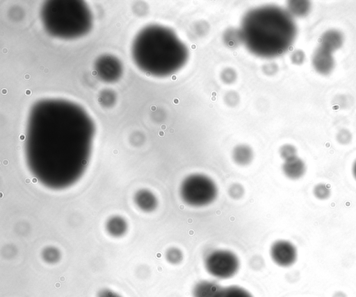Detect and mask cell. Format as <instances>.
Here are the masks:
<instances>
[{"label": "cell", "mask_w": 356, "mask_h": 297, "mask_svg": "<svg viewBox=\"0 0 356 297\" xmlns=\"http://www.w3.org/2000/svg\"><path fill=\"white\" fill-rule=\"evenodd\" d=\"M136 202L138 206L145 212L152 211L157 206L156 196L151 192L146 189L138 192L136 195Z\"/></svg>", "instance_id": "cell-14"}, {"label": "cell", "mask_w": 356, "mask_h": 297, "mask_svg": "<svg viewBox=\"0 0 356 297\" xmlns=\"http://www.w3.org/2000/svg\"><path fill=\"white\" fill-rule=\"evenodd\" d=\"M97 297H121V296L118 294H117L116 292H115L111 289H104L101 290L98 293Z\"/></svg>", "instance_id": "cell-30"}, {"label": "cell", "mask_w": 356, "mask_h": 297, "mask_svg": "<svg viewBox=\"0 0 356 297\" xmlns=\"http://www.w3.org/2000/svg\"><path fill=\"white\" fill-rule=\"evenodd\" d=\"M305 58L304 52L301 50H296L291 56V61L293 64L300 65L303 62Z\"/></svg>", "instance_id": "cell-28"}, {"label": "cell", "mask_w": 356, "mask_h": 297, "mask_svg": "<svg viewBox=\"0 0 356 297\" xmlns=\"http://www.w3.org/2000/svg\"><path fill=\"white\" fill-rule=\"evenodd\" d=\"M182 251L176 247L168 248L165 253L166 260L172 264H178L183 260Z\"/></svg>", "instance_id": "cell-19"}, {"label": "cell", "mask_w": 356, "mask_h": 297, "mask_svg": "<svg viewBox=\"0 0 356 297\" xmlns=\"http://www.w3.org/2000/svg\"><path fill=\"white\" fill-rule=\"evenodd\" d=\"M223 40L229 48L238 46L243 42L241 31L234 28H228L224 33Z\"/></svg>", "instance_id": "cell-17"}, {"label": "cell", "mask_w": 356, "mask_h": 297, "mask_svg": "<svg viewBox=\"0 0 356 297\" xmlns=\"http://www.w3.org/2000/svg\"><path fill=\"white\" fill-rule=\"evenodd\" d=\"M221 286L211 280H201L193 288V297H216Z\"/></svg>", "instance_id": "cell-12"}, {"label": "cell", "mask_w": 356, "mask_h": 297, "mask_svg": "<svg viewBox=\"0 0 356 297\" xmlns=\"http://www.w3.org/2000/svg\"><path fill=\"white\" fill-rule=\"evenodd\" d=\"M216 297H253L252 294L244 288L231 285L222 287Z\"/></svg>", "instance_id": "cell-16"}, {"label": "cell", "mask_w": 356, "mask_h": 297, "mask_svg": "<svg viewBox=\"0 0 356 297\" xmlns=\"http://www.w3.org/2000/svg\"><path fill=\"white\" fill-rule=\"evenodd\" d=\"M107 230L113 236H121L127 230V224L122 219L114 217L108 221L107 223Z\"/></svg>", "instance_id": "cell-18"}, {"label": "cell", "mask_w": 356, "mask_h": 297, "mask_svg": "<svg viewBox=\"0 0 356 297\" xmlns=\"http://www.w3.org/2000/svg\"><path fill=\"white\" fill-rule=\"evenodd\" d=\"M254 153L250 146L247 144H239L234 147L232 151V159L234 162L241 166L249 164L253 160Z\"/></svg>", "instance_id": "cell-13"}, {"label": "cell", "mask_w": 356, "mask_h": 297, "mask_svg": "<svg viewBox=\"0 0 356 297\" xmlns=\"http://www.w3.org/2000/svg\"><path fill=\"white\" fill-rule=\"evenodd\" d=\"M312 65L321 74H330L334 67V59L332 52L318 46L312 56Z\"/></svg>", "instance_id": "cell-9"}, {"label": "cell", "mask_w": 356, "mask_h": 297, "mask_svg": "<svg viewBox=\"0 0 356 297\" xmlns=\"http://www.w3.org/2000/svg\"><path fill=\"white\" fill-rule=\"evenodd\" d=\"M179 191L183 201L193 207L209 205L218 195V188L214 181L201 173L191 174L185 178L181 183Z\"/></svg>", "instance_id": "cell-5"}, {"label": "cell", "mask_w": 356, "mask_h": 297, "mask_svg": "<svg viewBox=\"0 0 356 297\" xmlns=\"http://www.w3.org/2000/svg\"><path fill=\"white\" fill-rule=\"evenodd\" d=\"M204 266L209 274L218 279H228L235 275L240 267L237 255L231 251L216 249L204 257Z\"/></svg>", "instance_id": "cell-6"}, {"label": "cell", "mask_w": 356, "mask_h": 297, "mask_svg": "<svg viewBox=\"0 0 356 297\" xmlns=\"http://www.w3.org/2000/svg\"><path fill=\"white\" fill-rule=\"evenodd\" d=\"M277 70H278L277 65L274 62L265 64L262 67L263 72L267 76L274 75L275 74H276Z\"/></svg>", "instance_id": "cell-29"}, {"label": "cell", "mask_w": 356, "mask_h": 297, "mask_svg": "<svg viewBox=\"0 0 356 297\" xmlns=\"http://www.w3.org/2000/svg\"><path fill=\"white\" fill-rule=\"evenodd\" d=\"M337 140L341 144H348L351 140V133L348 130L343 129L339 132Z\"/></svg>", "instance_id": "cell-27"}, {"label": "cell", "mask_w": 356, "mask_h": 297, "mask_svg": "<svg viewBox=\"0 0 356 297\" xmlns=\"http://www.w3.org/2000/svg\"><path fill=\"white\" fill-rule=\"evenodd\" d=\"M284 176L291 180L302 178L306 172V165L304 161L298 156L284 160L282 167Z\"/></svg>", "instance_id": "cell-10"}, {"label": "cell", "mask_w": 356, "mask_h": 297, "mask_svg": "<svg viewBox=\"0 0 356 297\" xmlns=\"http://www.w3.org/2000/svg\"><path fill=\"white\" fill-rule=\"evenodd\" d=\"M240 31L247 48L265 58L283 54L297 34L296 23L289 12L273 6L249 11L243 17Z\"/></svg>", "instance_id": "cell-2"}, {"label": "cell", "mask_w": 356, "mask_h": 297, "mask_svg": "<svg viewBox=\"0 0 356 297\" xmlns=\"http://www.w3.org/2000/svg\"><path fill=\"white\" fill-rule=\"evenodd\" d=\"M93 125L78 105L62 99H43L33 105L26 150L29 158L44 155L84 157L90 148Z\"/></svg>", "instance_id": "cell-1"}, {"label": "cell", "mask_w": 356, "mask_h": 297, "mask_svg": "<svg viewBox=\"0 0 356 297\" xmlns=\"http://www.w3.org/2000/svg\"><path fill=\"white\" fill-rule=\"evenodd\" d=\"M314 196L320 199L325 200L330 195V189L326 184L319 183L314 188Z\"/></svg>", "instance_id": "cell-21"}, {"label": "cell", "mask_w": 356, "mask_h": 297, "mask_svg": "<svg viewBox=\"0 0 356 297\" xmlns=\"http://www.w3.org/2000/svg\"><path fill=\"white\" fill-rule=\"evenodd\" d=\"M44 258L49 262H56L59 257V253L53 248H47L43 253Z\"/></svg>", "instance_id": "cell-26"}, {"label": "cell", "mask_w": 356, "mask_h": 297, "mask_svg": "<svg viewBox=\"0 0 356 297\" xmlns=\"http://www.w3.org/2000/svg\"><path fill=\"white\" fill-rule=\"evenodd\" d=\"M287 6L288 12L291 16L302 17L308 13L311 4L308 1H290Z\"/></svg>", "instance_id": "cell-15"}, {"label": "cell", "mask_w": 356, "mask_h": 297, "mask_svg": "<svg viewBox=\"0 0 356 297\" xmlns=\"http://www.w3.org/2000/svg\"><path fill=\"white\" fill-rule=\"evenodd\" d=\"M354 178L356 179V160L354 162L352 169Z\"/></svg>", "instance_id": "cell-31"}, {"label": "cell", "mask_w": 356, "mask_h": 297, "mask_svg": "<svg viewBox=\"0 0 356 297\" xmlns=\"http://www.w3.org/2000/svg\"><path fill=\"white\" fill-rule=\"evenodd\" d=\"M95 71L99 78L106 83L118 80L122 73V66L120 61L111 55H104L97 59Z\"/></svg>", "instance_id": "cell-8"}, {"label": "cell", "mask_w": 356, "mask_h": 297, "mask_svg": "<svg viewBox=\"0 0 356 297\" xmlns=\"http://www.w3.org/2000/svg\"><path fill=\"white\" fill-rule=\"evenodd\" d=\"M270 255L277 265L288 267L296 262L298 253L296 246L291 241L280 239L272 244Z\"/></svg>", "instance_id": "cell-7"}, {"label": "cell", "mask_w": 356, "mask_h": 297, "mask_svg": "<svg viewBox=\"0 0 356 297\" xmlns=\"http://www.w3.org/2000/svg\"><path fill=\"white\" fill-rule=\"evenodd\" d=\"M343 42V34L339 31L332 29L323 33L320 37L318 46L332 53L339 49Z\"/></svg>", "instance_id": "cell-11"}, {"label": "cell", "mask_w": 356, "mask_h": 297, "mask_svg": "<svg viewBox=\"0 0 356 297\" xmlns=\"http://www.w3.org/2000/svg\"><path fill=\"white\" fill-rule=\"evenodd\" d=\"M224 101L227 105L234 107L239 103L240 96L237 92L231 90L225 94Z\"/></svg>", "instance_id": "cell-23"}, {"label": "cell", "mask_w": 356, "mask_h": 297, "mask_svg": "<svg viewBox=\"0 0 356 297\" xmlns=\"http://www.w3.org/2000/svg\"><path fill=\"white\" fill-rule=\"evenodd\" d=\"M237 78L236 71L231 68L227 67L220 73V79L225 84H232L234 83Z\"/></svg>", "instance_id": "cell-22"}, {"label": "cell", "mask_w": 356, "mask_h": 297, "mask_svg": "<svg viewBox=\"0 0 356 297\" xmlns=\"http://www.w3.org/2000/svg\"><path fill=\"white\" fill-rule=\"evenodd\" d=\"M280 155L284 160H287L297 156V151L291 144H284L280 148Z\"/></svg>", "instance_id": "cell-20"}, {"label": "cell", "mask_w": 356, "mask_h": 297, "mask_svg": "<svg viewBox=\"0 0 356 297\" xmlns=\"http://www.w3.org/2000/svg\"><path fill=\"white\" fill-rule=\"evenodd\" d=\"M40 14L47 32L62 39L84 35L92 26L90 11L82 1H48Z\"/></svg>", "instance_id": "cell-4"}, {"label": "cell", "mask_w": 356, "mask_h": 297, "mask_svg": "<svg viewBox=\"0 0 356 297\" xmlns=\"http://www.w3.org/2000/svg\"><path fill=\"white\" fill-rule=\"evenodd\" d=\"M228 193L230 197L234 199L241 198L244 194V189L239 183H234L230 185Z\"/></svg>", "instance_id": "cell-24"}, {"label": "cell", "mask_w": 356, "mask_h": 297, "mask_svg": "<svg viewBox=\"0 0 356 297\" xmlns=\"http://www.w3.org/2000/svg\"><path fill=\"white\" fill-rule=\"evenodd\" d=\"M131 55L141 71L154 76H165L186 63L188 50L170 28L149 25L135 37Z\"/></svg>", "instance_id": "cell-3"}, {"label": "cell", "mask_w": 356, "mask_h": 297, "mask_svg": "<svg viewBox=\"0 0 356 297\" xmlns=\"http://www.w3.org/2000/svg\"><path fill=\"white\" fill-rule=\"evenodd\" d=\"M209 24L205 21H200L194 25L193 31L196 35L204 36L209 32Z\"/></svg>", "instance_id": "cell-25"}]
</instances>
